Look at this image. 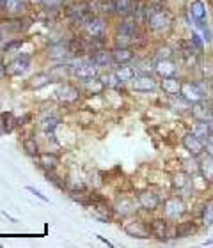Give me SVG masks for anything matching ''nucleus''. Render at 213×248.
Returning <instances> with one entry per match:
<instances>
[{
  "label": "nucleus",
  "instance_id": "obj_1",
  "mask_svg": "<svg viewBox=\"0 0 213 248\" xmlns=\"http://www.w3.org/2000/svg\"><path fill=\"white\" fill-rule=\"evenodd\" d=\"M146 23L151 31L164 32L172 25V18L160 4H147L146 5Z\"/></svg>",
  "mask_w": 213,
  "mask_h": 248
},
{
  "label": "nucleus",
  "instance_id": "obj_2",
  "mask_svg": "<svg viewBox=\"0 0 213 248\" xmlns=\"http://www.w3.org/2000/svg\"><path fill=\"white\" fill-rule=\"evenodd\" d=\"M69 71H71V75L77 78V80H82V82H85V80L98 78L99 67L96 66L93 61H80V62H77V64L69 66Z\"/></svg>",
  "mask_w": 213,
  "mask_h": 248
},
{
  "label": "nucleus",
  "instance_id": "obj_3",
  "mask_svg": "<svg viewBox=\"0 0 213 248\" xmlns=\"http://www.w3.org/2000/svg\"><path fill=\"white\" fill-rule=\"evenodd\" d=\"M162 209H164V217L167 220H178V218H181L187 213V204H185L181 195H174V197H169L164 202Z\"/></svg>",
  "mask_w": 213,
  "mask_h": 248
},
{
  "label": "nucleus",
  "instance_id": "obj_4",
  "mask_svg": "<svg viewBox=\"0 0 213 248\" xmlns=\"http://www.w3.org/2000/svg\"><path fill=\"white\" fill-rule=\"evenodd\" d=\"M181 145L190 156L199 158V156L204 155V145H206V142H203L199 137H196L192 131H187V133L181 137Z\"/></svg>",
  "mask_w": 213,
  "mask_h": 248
},
{
  "label": "nucleus",
  "instance_id": "obj_5",
  "mask_svg": "<svg viewBox=\"0 0 213 248\" xmlns=\"http://www.w3.org/2000/svg\"><path fill=\"white\" fill-rule=\"evenodd\" d=\"M130 83L135 93H155L156 89H160V83L153 75H137Z\"/></svg>",
  "mask_w": 213,
  "mask_h": 248
},
{
  "label": "nucleus",
  "instance_id": "obj_6",
  "mask_svg": "<svg viewBox=\"0 0 213 248\" xmlns=\"http://www.w3.org/2000/svg\"><path fill=\"white\" fill-rule=\"evenodd\" d=\"M188 114L192 115L194 121H212L213 119V103L208 98L199 101V103H194L190 107V112Z\"/></svg>",
  "mask_w": 213,
  "mask_h": 248
},
{
  "label": "nucleus",
  "instance_id": "obj_7",
  "mask_svg": "<svg viewBox=\"0 0 213 248\" xmlns=\"http://www.w3.org/2000/svg\"><path fill=\"white\" fill-rule=\"evenodd\" d=\"M151 232L158 241H169L171 238H176V225L174 227H169L167 222H164L162 218L158 220H153L151 222Z\"/></svg>",
  "mask_w": 213,
  "mask_h": 248
},
{
  "label": "nucleus",
  "instance_id": "obj_8",
  "mask_svg": "<svg viewBox=\"0 0 213 248\" xmlns=\"http://www.w3.org/2000/svg\"><path fill=\"white\" fill-rule=\"evenodd\" d=\"M172 188L174 191H178L176 195H190L194 193V185H192V177L187 172H180V174H174L172 176Z\"/></svg>",
  "mask_w": 213,
  "mask_h": 248
},
{
  "label": "nucleus",
  "instance_id": "obj_9",
  "mask_svg": "<svg viewBox=\"0 0 213 248\" xmlns=\"http://www.w3.org/2000/svg\"><path fill=\"white\" fill-rule=\"evenodd\" d=\"M125 232L130 236V238H135V239H149L153 236L151 232V223L141 222V220H135V222H130L125 225Z\"/></svg>",
  "mask_w": 213,
  "mask_h": 248
},
{
  "label": "nucleus",
  "instance_id": "obj_10",
  "mask_svg": "<svg viewBox=\"0 0 213 248\" xmlns=\"http://www.w3.org/2000/svg\"><path fill=\"white\" fill-rule=\"evenodd\" d=\"M83 25H85L87 36H91L93 39H101L105 36V32H107V23L99 16H89Z\"/></svg>",
  "mask_w": 213,
  "mask_h": 248
},
{
  "label": "nucleus",
  "instance_id": "obj_11",
  "mask_svg": "<svg viewBox=\"0 0 213 248\" xmlns=\"http://www.w3.org/2000/svg\"><path fill=\"white\" fill-rule=\"evenodd\" d=\"M29 67H31V57L25 55V53H21L15 61H11V64L7 66L5 73H7L9 77H21Z\"/></svg>",
  "mask_w": 213,
  "mask_h": 248
},
{
  "label": "nucleus",
  "instance_id": "obj_12",
  "mask_svg": "<svg viewBox=\"0 0 213 248\" xmlns=\"http://www.w3.org/2000/svg\"><path fill=\"white\" fill-rule=\"evenodd\" d=\"M137 201H139V206L144 209V211H156L162 204V199L156 195L155 191H141L137 195Z\"/></svg>",
  "mask_w": 213,
  "mask_h": 248
},
{
  "label": "nucleus",
  "instance_id": "obj_13",
  "mask_svg": "<svg viewBox=\"0 0 213 248\" xmlns=\"http://www.w3.org/2000/svg\"><path fill=\"white\" fill-rule=\"evenodd\" d=\"M181 83L183 80L180 77H167V78H162L160 82V89L162 93L165 94V96H180V93H181Z\"/></svg>",
  "mask_w": 213,
  "mask_h": 248
},
{
  "label": "nucleus",
  "instance_id": "obj_14",
  "mask_svg": "<svg viewBox=\"0 0 213 248\" xmlns=\"http://www.w3.org/2000/svg\"><path fill=\"white\" fill-rule=\"evenodd\" d=\"M155 73L162 78L176 77L178 75V64L174 62V59H162V61H156Z\"/></svg>",
  "mask_w": 213,
  "mask_h": 248
},
{
  "label": "nucleus",
  "instance_id": "obj_15",
  "mask_svg": "<svg viewBox=\"0 0 213 248\" xmlns=\"http://www.w3.org/2000/svg\"><path fill=\"white\" fill-rule=\"evenodd\" d=\"M55 94H57V98L63 103H77L78 99H80V91L75 85H71V83H63Z\"/></svg>",
  "mask_w": 213,
  "mask_h": 248
},
{
  "label": "nucleus",
  "instance_id": "obj_16",
  "mask_svg": "<svg viewBox=\"0 0 213 248\" xmlns=\"http://www.w3.org/2000/svg\"><path fill=\"white\" fill-rule=\"evenodd\" d=\"M27 4H29V0H4L2 11H4V15L11 16V18H16V16L25 13Z\"/></svg>",
  "mask_w": 213,
  "mask_h": 248
},
{
  "label": "nucleus",
  "instance_id": "obj_17",
  "mask_svg": "<svg viewBox=\"0 0 213 248\" xmlns=\"http://www.w3.org/2000/svg\"><path fill=\"white\" fill-rule=\"evenodd\" d=\"M188 16H190V20H194V23H196V21L208 20L206 4H204L203 0H192V2L188 4Z\"/></svg>",
  "mask_w": 213,
  "mask_h": 248
},
{
  "label": "nucleus",
  "instance_id": "obj_18",
  "mask_svg": "<svg viewBox=\"0 0 213 248\" xmlns=\"http://www.w3.org/2000/svg\"><path fill=\"white\" fill-rule=\"evenodd\" d=\"M110 52H112L114 64H130L135 57V52L130 46H114Z\"/></svg>",
  "mask_w": 213,
  "mask_h": 248
},
{
  "label": "nucleus",
  "instance_id": "obj_19",
  "mask_svg": "<svg viewBox=\"0 0 213 248\" xmlns=\"http://www.w3.org/2000/svg\"><path fill=\"white\" fill-rule=\"evenodd\" d=\"M137 31H139V23L135 21L133 16H123V20L117 25V34H125V36L137 37Z\"/></svg>",
  "mask_w": 213,
  "mask_h": 248
},
{
  "label": "nucleus",
  "instance_id": "obj_20",
  "mask_svg": "<svg viewBox=\"0 0 213 248\" xmlns=\"http://www.w3.org/2000/svg\"><path fill=\"white\" fill-rule=\"evenodd\" d=\"M114 73H115V77L119 78L121 83H130L131 80L137 77L135 66H130V64H117Z\"/></svg>",
  "mask_w": 213,
  "mask_h": 248
},
{
  "label": "nucleus",
  "instance_id": "obj_21",
  "mask_svg": "<svg viewBox=\"0 0 213 248\" xmlns=\"http://www.w3.org/2000/svg\"><path fill=\"white\" fill-rule=\"evenodd\" d=\"M199 174L210 183L213 185V158L208 155L199 156Z\"/></svg>",
  "mask_w": 213,
  "mask_h": 248
},
{
  "label": "nucleus",
  "instance_id": "obj_22",
  "mask_svg": "<svg viewBox=\"0 0 213 248\" xmlns=\"http://www.w3.org/2000/svg\"><path fill=\"white\" fill-rule=\"evenodd\" d=\"M196 137L203 140V142H208L212 140V128H210V123L208 121H196L192 124V129H190Z\"/></svg>",
  "mask_w": 213,
  "mask_h": 248
},
{
  "label": "nucleus",
  "instance_id": "obj_23",
  "mask_svg": "<svg viewBox=\"0 0 213 248\" xmlns=\"http://www.w3.org/2000/svg\"><path fill=\"white\" fill-rule=\"evenodd\" d=\"M91 61H93L98 67H105V66H110V64H114L112 52H110V50H107V48H99V50H94Z\"/></svg>",
  "mask_w": 213,
  "mask_h": 248
},
{
  "label": "nucleus",
  "instance_id": "obj_24",
  "mask_svg": "<svg viewBox=\"0 0 213 248\" xmlns=\"http://www.w3.org/2000/svg\"><path fill=\"white\" fill-rule=\"evenodd\" d=\"M197 232V223L196 222H181L176 225V238L178 239H185V238H190L192 234Z\"/></svg>",
  "mask_w": 213,
  "mask_h": 248
},
{
  "label": "nucleus",
  "instance_id": "obj_25",
  "mask_svg": "<svg viewBox=\"0 0 213 248\" xmlns=\"http://www.w3.org/2000/svg\"><path fill=\"white\" fill-rule=\"evenodd\" d=\"M115 15L119 16H130L137 5V0H114Z\"/></svg>",
  "mask_w": 213,
  "mask_h": 248
},
{
  "label": "nucleus",
  "instance_id": "obj_26",
  "mask_svg": "<svg viewBox=\"0 0 213 248\" xmlns=\"http://www.w3.org/2000/svg\"><path fill=\"white\" fill-rule=\"evenodd\" d=\"M39 165L45 170H55L59 165V156L53 153H39Z\"/></svg>",
  "mask_w": 213,
  "mask_h": 248
},
{
  "label": "nucleus",
  "instance_id": "obj_27",
  "mask_svg": "<svg viewBox=\"0 0 213 248\" xmlns=\"http://www.w3.org/2000/svg\"><path fill=\"white\" fill-rule=\"evenodd\" d=\"M73 55L71 48H69V43H59L55 46L50 48V57L52 59H59V61H64L66 57Z\"/></svg>",
  "mask_w": 213,
  "mask_h": 248
},
{
  "label": "nucleus",
  "instance_id": "obj_28",
  "mask_svg": "<svg viewBox=\"0 0 213 248\" xmlns=\"http://www.w3.org/2000/svg\"><path fill=\"white\" fill-rule=\"evenodd\" d=\"M52 82V78H50V73H36L34 77L27 82V87L29 89H41L45 85Z\"/></svg>",
  "mask_w": 213,
  "mask_h": 248
},
{
  "label": "nucleus",
  "instance_id": "obj_29",
  "mask_svg": "<svg viewBox=\"0 0 213 248\" xmlns=\"http://www.w3.org/2000/svg\"><path fill=\"white\" fill-rule=\"evenodd\" d=\"M169 99H171L172 110H176L180 114H188V112H190V107H192V105L188 103L185 98H181V96H171Z\"/></svg>",
  "mask_w": 213,
  "mask_h": 248
},
{
  "label": "nucleus",
  "instance_id": "obj_30",
  "mask_svg": "<svg viewBox=\"0 0 213 248\" xmlns=\"http://www.w3.org/2000/svg\"><path fill=\"white\" fill-rule=\"evenodd\" d=\"M68 75H71L69 66H64V64H61V66H53L52 69H50V78H52V82H63Z\"/></svg>",
  "mask_w": 213,
  "mask_h": 248
},
{
  "label": "nucleus",
  "instance_id": "obj_31",
  "mask_svg": "<svg viewBox=\"0 0 213 248\" xmlns=\"http://www.w3.org/2000/svg\"><path fill=\"white\" fill-rule=\"evenodd\" d=\"M196 27L201 31V36H203V39H204V43H206V45L213 43V29L208 25V20L196 21Z\"/></svg>",
  "mask_w": 213,
  "mask_h": 248
},
{
  "label": "nucleus",
  "instance_id": "obj_32",
  "mask_svg": "<svg viewBox=\"0 0 213 248\" xmlns=\"http://www.w3.org/2000/svg\"><path fill=\"white\" fill-rule=\"evenodd\" d=\"M59 124H61V119L59 117H55V115H52V117H47V119H43L41 123H39V128L45 131V133H53L55 131V128H57Z\"/></svg>",
  "mask_w": 213,
  "mask_h": 248
},
{
  "label": "nucleus",
  "instance_id": "obj_33",
  "mask_svg": "<svg viewBox=\"0 0 213 248\" xmlns=\"http://www.w3.org/2000/svg\"><path fill=\"white\" fill-rule=\"evenodd\" d=\"M155 64L156 62L149 61V59H144V61L137 62L135 64L137 75H153V73H155Z\"/></svg>",
  "mask_w": 213,
  "mask_h": 248
},
{
  "label": "nucleus",
  "instance_id": "obj_34",
  "mask_svg": "<svg viewBox=\"0 0 213 248\" xmlns=\"http://www.w3.org/2000/svg\"><path fill=\"white\" fill-rule=\"evenodd\" d=\"M201 222L206 229H210L213 225V202H208L206 206L203 207V213H201Z\"/></svg>",
  "mask_w": 213,
  "mask_h": 248
},
{
  "label": "nucleus",
  "instance_id": "obj_35",
  "mask_svg": "<svg viewBox=\"0 0 213 248\" xmlns=\"http://www.w3.org/2000/svg\"><path fill=\"white\" fill-rule=\"evenodd\" d=\"M99 80L105 83V87H110V89H115L119 87V85H123V83L119 82V78L115 77V73H109V75H103V77H99Z\"/></svg>",
  "mask_w": 213,
  "mask_h": 248
},
{
  "label": "nucleus",
  "instance_id": "obj_36",
  "mask_svg": "<svg viewBox=\"0 0 213 248\" xmlns=\"http://www.w3.org/2000/svg\"><path fill=\"white\" fill-rule=\"evenodd\" d=\"M23 149L27 151V155L31 156H39V149H37V144H36V139H25L23 140Z\"/></svg>",
  "mask_w": 213,
  "mask_h": 248
},
{
  "label": "nucleus",
  "instance_id": "obj_37",
  "mask_svg": "<svg viewBox=\"0 0 213 248\" xmlns=\"http://www.w3.org/2000/svg\"><path fill=\"white\" fill-rule=\"evenodd\" d=\"M172 55H174V52H172L171 46H167V45H164V46H158L155 52V59L156 61H162V59H172Z\"/></svg>",
  "mask_w": 213,
  "mask_h": 248
},
{
  "label": "nucleus",
  "instance_id": "obj_38",
  "mask_svg": "<svg viewBox=\"0 0 213 248\" xmlns=\"http://www.w3.org/2000/svg\"><path fill=\"white\" fill-rule=\"evenodd\" d=\"M190 41H192V45H194V46H196V50H197L199 53H203L204 45H206V43H204L203 36H201L199 32H196V31L192 32V37H190Z\"/></svg>",
  "mask_w": 213,
  "mask_h": 248
},
{
  "label": "nucleus",
  "instance_id": "obj_39",
  "mask_svg": "<svg viewBox=\"0 0 213 248\" xmlns=\"http://www.w3.org/2000/svg\"><path fill=\"white\" fill-rule=\"evenodd\" d=\"M99 11H101L103 15H115L114 0H101V2H99Z\"/></svg>",
  "mask_w": 213,
  "mask_h": 248
},
{
  "label": "nucleus",
  "instance_id": "obj_40",
  "mask_svg": "<svg viewBox=\"0 0 213 248\" xmlns=\"http://www.w3.org/2000/svg\"><path fill=\"white\" fill-rule=\"evenodd\" d=\"M45 177H47L48 183H52V185H55L57 188H61V190H66V185L64 183L59 181V177L53 174V170H45Z\"/></svg>",
  "mask_w": 213,
  "mask_h": 248
},
{
  "label": "nucleus",
  "instance_id": "obj_41",
  "mask_svg": "<svg viewBox=\"0 0 213 248\" xmlns=\"http://www.w3.org/2000/svg\"><path fill=\"white\" fill-rule=\"evenodd\" d=\"M13 129V115L2 114V131H11Z\"/></svg>",
  "mask_w": 213,
  "mask_h": 248
},
{
  "label": "nucleus",
  "instance_id": "obj_42",
  "mask_svg": "<svg viewBox=\"0 0 213 248\" xmlns=\"http://www.w3.org/2000/svg\"><path fill=\"white\" fill-rule=\"evenodd\" d=\"M21 45H23V39H13V41L5 43L4 52H15V50H18Z\"/></svg>",
  "mask_w": 213,
  "mask_h": 248
},
{
  "label": "nucleus",
  "instance_id": "obj_43",
  "mask_svg": "<svg viewBox=\"0 0 213 248\" xmlns=\"http://www.w3.org/2000/svg\"><path fill=\"white\" fill-rule=\"evenodd\" d=\"M27 190L31 191L32 195H36L37 199H41L43 202H48V197H45V195H43L41 191H39V190H36V188H34V186H27Z\"/></svg>",
  "mask_w": 213,
  "mask_h": 248
},
{
  "label": "nucleus",
  "instance_id": "obj_44",
  "mask_svg": "<svg viewBox=\"0 0 213 248\" xmlns=\"http://www.w3.org/2000/svg\"><path fill=\"white\" fill-rule=\"evenodd\" d=\"M204 155H208L213 158V140H208L206 145H204Z\"/></svg>",
  "mask_w": 213,
  "mask_h": 248
},
{
  "label": "nucleus",
  "instance_id": "obj_45",
  "mask_svg": "<svg viewBox=\"0 0 213 248\" xmlns=\"http://www.w3.org/2000/svg\"><path fill=\"white\" fill-rule=\"evenodd\" d=\"M45 4H48L50 7H59L63 4V0H45Z\"/></svg>",
  "mask_w": 213,
  "mask_h": 248
},
{
  "label": "nucleus",
  "instance_id": "obj_46",
  "mask_svg": "<svg viewBox=\"0 0 213 248\" xmlns=\"http://www.w3.org/2000/svg\"><path fill=\"white\" fill-rule=\"evenodd\" d=\"M96 238H98L99 241H101V243H105V245H107V247H112V243H110V241H107V239H105L103 236H99V234H96Z\"/></svg>",
  "mask_w": 213,
  "mask_h": 248
},
{
  "label": "nucleus",
  "instance_id": "obj_47",
  "mask_svg": "<svg viewBox=\"0 0 213 248\" xmlns=\"http://www.w3.org/2000/svg\"><path fill=\"white\" fill-rule=\"evenodd\" d=\"M31 4H45V0H29Z\"/></svg>",
  "mask_w": 213,
  "mask_h": 248
},
{
  "label": "nucleus",
  "instance_id": "obj_48",
  "mask_svg": "<svg viewBox=\"0 0 213 248\" xmlns=\"http://www.w3.org/2000/svg\"><path fill=\"white\" fill-rule=\"evenodd\" d=\"M210 128H212V140H213V119L210 121Z\"/></svg>",
  "mask_w": 213,
  "mask_h": 248
},
{
  "label": "nucleus",
  "instance_id": "obj_49",
  "mask_svg": "<svg viewBox=\"0 0 213 248\" xmlns=\"http://www.w3.org/2000/svg\"><path fill=\"white\" fill-rule=\"evenodd\" d=\"M206 245H213V239H208V241L204 243V247H206Z\"/></svg>",
  "mask_w": 213,
  "mask_h": 248
},
{
  "label": "nucleus",
  "instance_id": "obj_50",
  "mask_svg": "<svg viewBox=\"0 0 213 248\" xmlns=\"http://www.w3.org/2000/svg\"><path fill=\"white\" fill-rule=\"evenodd\" d=\"M2 5H4V0H0V7H2Z\"/></svg>",
  "mask_w": 213,
  "mask_h": 248
},
{
  "label": "nucleus",
  "instance_id": "obj_51",
  "mask_svg": "<svg viewBox=\"0 0 213 248\" xmlns=\"http://www.w3.org/2000/svg\"><path fill=\"white\" fill-rule=\"evenodd\" d=\"M0 71H2V66H0Z\"/></svg>",
  "mask_w": 213,
  "mask_h": 248
},
{
  "label": "nucleus",
  "instance_id": "obj_52",
  "mask_svg": "<svg viewBox=\"0 0 213 248\" xmlns=\"http://www.w3.org/2000/svg\"><path fill=\"white\" fill-rule=\"evenodd\" d=\"M212 103H213V99H212Z\"/></svg>",
  "mask_w": 213,
  "mask_h": 248
}]
</instances>
